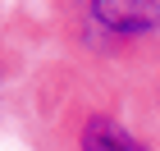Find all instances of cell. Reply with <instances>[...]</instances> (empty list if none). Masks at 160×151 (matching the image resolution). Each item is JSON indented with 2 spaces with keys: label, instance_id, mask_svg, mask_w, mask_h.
I'll return each instance as SVG.
<instances>
[{
  "label": "cell",
  "instance_id": "cell-1",
  "mask_svg": "<svg viewBox=\"0 0 160 151\" xmlns=\"http://www.w3.org/2000/svg\"><path fill=\"white\" fill-rule=\"evenodd\" d=\"M87 18L114 41H137L160 32V0H87Z\"/></svg>",
  "mask_w": 160,
  "mask_h": 151
},
{
  "label": "cell",
  "instance_id": "cell-2",
  "mask_svg": "<svg viewBox=\"0 0 160 151\" xmlns=\"http://www.w3.org/2000/svg\"><path fill=\"white\" fill-rule=\"evenodd\" d=\"M78 151H151V147L114 114H87V124L78 128Z\"/></svg>",
  "mask_w": 160,
  "mask_h": 151
}]
</instances>
